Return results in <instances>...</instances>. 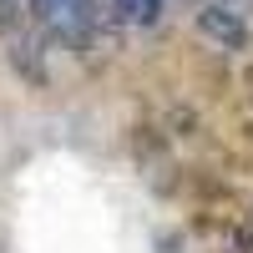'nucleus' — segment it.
<instances>
[{
	"instance_id": "f257e3e1",
	"label": "nucleus",
	"mask_w": 253,
	"mask_h": 253,
	"mask_svg": "<svg viewBox=\"0 0 253 253\" xmlns=\"http://www.w3.org/2000/svg\"><path fill=\"white\" fill-rule=\"evenodd\" d=\"M198 31L213 41V46H223V51H243L248 46V20L233 5H223V0H208L198 10Z\"/></svg>"
},
{
	"instance_id": "f03ea898",
	"label": "nucleus",
	"mask_w": 253,
	"mask_h": 253,
	"mask_svg": "<svg viewBox=\"0 0 253 253\" xmlns=\"http://www.w3.org/2000/svg\"><path fill=\"white\" fill-rule=\"evenodd\" d=\"M117 15L126 20V26H152L157 10H162V0H112Z\"/></svg>"
}]
</instances>
